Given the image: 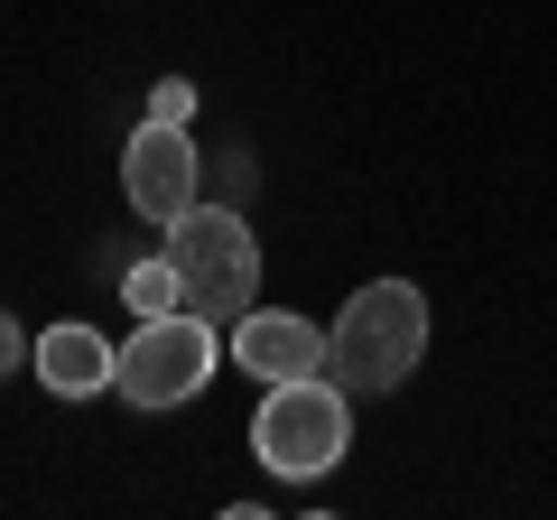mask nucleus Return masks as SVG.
Segmentation results:
<instances>
[{"instance_id":"f257e3e1","label":"nucleus","mask_w":557,"mask_h":520,"mask_svg":"<svg viewBox=\"0 0 557 520\" xmlns=\"http://www.w3.org/2000/svg\"><path fill=\"white\" fill-rule=\"evenodd\" d=\"M418 354H428V298H418L409 280L354 288L344 317L325 325V372H335L344 391H381V400H391L399 381L418 372Z\"/></svg>"},{"instance_id":"f03ea898","label":"nucleus","mask_w":557,"mask_h":520,"mask_svg":"<svg viewBox=\"0 0 557 520\" xmlns=\"http://www.w3.org/2000/svg\"><path fill=\"white\" fill-rule=\"evenodd\" d=\"M354 446V409H344V381L335 372H298V381H270V400L251 419V456L288 483H317L344 465Z\"/></svg>"},{"instance_id":"7ed1b4c3","label":"nucleus","mask_w":557,"mask_h":520,"mask_svg":"<svg viewBox=\"0 0 557 520\" xmlns=\"http://www.w3.org/2000/svg\"><path fill=\"white\" fill-rule=\"evenodd\" d=\"M168 260H177L196 317H214V325L251 317V298H260V242H251V223H242L233 205H186V214L168 223Z\"/></svg>"},{"instance_id":"20e7f679","label":"nucleus","mask_w":557,"mask_h":520,"mask_svg":"<svg viewBox=\"0 0 557 520\" xmlns=\"http://www.w3.org/2000/svg\"><path fill=\"white\" fill-rule=\"evenodd\" d=\"M214 317H196V307H177V317H139L131 325V344H121V372H112V391L131 409H177V400H196L205 381H214Z\"/></svg>"},{"instance_id":"39448f33","label":"nucleus","mask_w":557,"mask_h":520,"mask_svg":"<svg viewBox=\"0 0 557 520\" xmlns=\"http://www.w3.org/2000/svg\"><path fill=\"white\" fill-rule=\"evenodd\" d=\"M121 196L139 223H177L186 205H205V149L186 140V121H139L131 149H121Z\"/></svg>"},{"instance_id":"423d86ee","label":"nucleus","mask_w":557,"mask_h":520,"mask_svg":"<svg viewBox=\"0 0 557 520\" xmlns=\"http://www.w3.org/2000/svg\"><path fill=\"white\" fill-rule=\"evenodd\" d=\"M233 362L251 381H298V372H325V335L307 317H278V307H251L233 317Z\"/></svg>"},{"instance_id":"0eeeda50","label":"nucleus","mask_w":557,"mask_h":520,"mask_svg":"<svg viewBox=\"0 0 557 520\" xmlns=\"http://www.w3.org/2000/svg\"><path fill=\"white\" fill-rule=\"evenodd\" d=\"M28 362H38V381L57 391V400H94V391H112V372H121V344H102L94 325H47L38 344H28Z\"/></svg>"},{"instance_id":"6e6552de","label":"nucleus","mask_w":557,"mask_h":520,"mask_svg":"<svg viewBox=\"0 0 557 520\" xmlns=\"http://www.w3.org/2000/svg\"><path fill=\"white\" fill-rule=\"evenodd\" d=\"M121 298H131L139 307V317H177V307H186V280H177V260H139V270H121Z\"/></svg>"},{"instance_id":"1a4fd4ad","label":"nucleus","mask_w":557,"mask_h":520,"mask_svg":"<svg viewBox=\"0 0 557 520\" xmlns=\"http://www.w3.org/2000/svg\"><path fill=\"white\" fill-rule=\"evenodd\" d=\"M149 121H196V84H186V75L149 84Z\"/></svg>"},{"instance_id":"9d476101","label":"nucleus","mask_w":557,"mask_h":520,"mask_svg":"<svg viewBox=\"0 0 557 520\" xmlns=\"http://www.w3.org/2000/svg\"><path fill=\"white\" fill-rule=\"evenodd\" d=\"M10 362H20V325L0 317V372H10Z\"/></svg>"}]
</instances>
